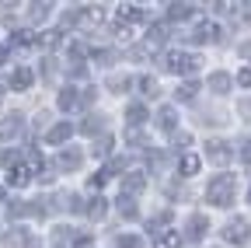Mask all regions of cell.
Listing matches in <instances>:
<instances>
[{
  "instance_id": "6da1fadb",
  "label": "cell",
  "mask_w": 251,
  "mask_h": 248,
  "mask_svg": "<svg viewBox=\"0 0 251 248\" xmlns=\"http://www.w3.org/2000/svg\"><path fill=\"white\" fill-rule=\"evenodd\" d=\"M206 199L213 206H230L234 203V175H216L206 189Z\"/></svg>"
},
{
  "instance_id": "7a4b0ae2",
  "label": "cell",
  "mask_w": 251,
  "mask_h": 248,
  "mask_svg": "<svg viewBox=\"0 0 251 248\" xmlns=\"http://www.w3.org/2000/svg\"><path fill=\"white\" fill-rule=\"evenodd\" d=\"M164 67L175 70V74H196L199 70V56H192V53H168Z\"/></svg>"
},
{
  "instance_id": "3957f363",
  "label": "cell",
  "mask_w": 251,
  "mask_h": 248,
  "mask_svg": "<svg viewBox=\"0 0 251 248\" xmlns=\"http://www.w3.org/2000/svg\"><path fill=\"white\" fill-rule=\"evenodd\" d=\"M224 238H227L230 245H244V241L251 238V231H248V224L241 220V217H234V220L224 227Z\"/></svg>"
},
{
  "instance_id": "277c9868",
  "label": "cell",
  "mask_w": 251,
  "mask_h": 248,
  "mask_svg": "<svg viewBox=\"0 0 251 248\" xmlns=\"http://www.w3.org/2000/svg\"><path fill=\"white\" fill-rule=\"evenodd\" d=\"M206 158H209L213 165H227V161H230V150H227L224 140H209V143H206Z\"/></svg>"
},
{
  "instance_id": "5b68a950",
  "label": "cell",
  "mask_w": 251,
  "mask_h": 248,
  "mask_svg": "<svg viewBox=\"0 0 251 248\" xmlns=\"http://www.w3.org/2000/svg\"><path fill=\"white\" fill-rule=\"evenodd\" d=\"M122 189H126V196H136V193L147 189V178H143L140 171H133V175H126V178H122Z\"/></svg>"
},
{
  "instance_id": "8992f818",
  "label": "cell",
  "mask_w": 251,
  "mask_h": 248,
  "mask_svg": "<svg viewBox=\"0 0 251 248\" xmlns=\"http://www.w3.org/2000/svg\"><path fill=\"white\" fill-rule=\"evenodd\" d=\"M192 39H196V42H216V39H220V28H216L213 21H202V25L196 28Z\"/></svg>"
},
{
  "instance_id": "52a82bcc",
  "label": "cell",
  "mask_w": 251,
  "mask_h": 248,
  "mask_svg": "<svg viewBox=\"0 0 251 248\" xmlns=\"http://www.w3.org/2000/svg\"><path fill=\"white\" fill-rule=\"evenodd\" d=\"M80 161H84V158H80L77 150H63L59 158H56V165H59L63 171H77V168H80Z\"/></svg>"
},
{
  "instance_id": "ba28073f",
  "label": "cell",
  "mask_w": 251,
  "mask_h": 248,
  "mask_svg": "<svg viewBox=\"0 0 251 248\" xmlns=\"http://www.w3.org/2000/svg\"><path fill=\"white\" fill-rule=\"evenodd\" d=\"M31 81H35V74H31V67H21L14 77H11V87L14 91H28L31 87Z\"/></svg>"
},
{
  "instance_id": "9c48e42d",
  "label": "cell",
  "mask_w": 251,
  "mask_h": 248,
  "mask_svg": "<svg viewBox=\"0 0 251 248\" xmlns=\"http://www.w3.org/2000/svg\"><path fill=\"white\" fill-rule=\"evenodd\" d=\"M209 91H216V95H227V91H230V74H224V70L213 74V77H209Z\"/></svg>"
},
{
  "instance_id": "30bf717a",
  "label": "cell",
  "mask_w": 251,
  "mask_h": 248,
  "mask_svg": "<svg viewBox=\"0 0 251 248\" xmlns=\"http://www.w3.org/2000/svg\"><path fill=\"white\" fill-rule=\"evenodd\" d=\"M206 231H209V220H206L202 213H196L192 220H188V238H202Z\"/></svg>"
},
{
  "instance_id": "8fae6325",
  "label": "cell",
  "mask_w": 251,
  "mask_h": 248,
  "mask_svg": "<svg viewBox=\"0 0 251 248\" xmlns=\"http://www.w3.org/2000/svg\"><path fill=\"white\" fill-rule=\"evenodd\" d=\"M70 133H74V126H70V122H59V126H52L49 130V143H63V140H70Z\"/></svg>"
},
{
  "instance_id": "7c38bea8",
  "label": "cell",
  "mask_w": 251,
  "mask_h": 248,
  "mask_svg": "<svg viewBox=\"0 0 251 248\" xmlns=\"http://www.w3.org/2000/svg\"><path fill=\"white\" fill-rule=\"evenodd\" d=\"M28 175H31V171H28L25 165H14V168H11V175H7V182L14 185V189H21V185H28Z\"/></svg>"
},
{
  "instance_id": "4fadbf2b",
  "label": "cell",
  "mask_w": 251,
  "mask_h": 248,
  "mask_svg": "<svg viewBox=\"0 0 251 248\" xmlns=\"http://www.w3.org/2000/svg\"><path fill=\"white\" fill-rule=\"evenodd\" d=\"M77 105H80V95L74 87H63L59 91V109H77Z\"/></svg>"
},
{
  "instance_id": "5bb4252c",
  "label": "cell",
  "mask_w": 251,
  "mask_h": 248,
  "mask_svg": "<svg viewBox=\"0 0 251 248\" xmlns=\"http://www.w3.org/2000/svg\"><path fill=\"white\" fill-rule=\"evenodd\" d=\"M168 18H171V21H185V18H192V4H171V7H168Z\"/></svg>"
},
{
  "instance_id": "9a60e30c",
  "label": "cell",
  "mask_w": 251,
  "mask_h": 248,
  "mask_svg": "<svg viewBox=\"0 0 251 248\" xmlns=\"http://www.w3.org/2000/svg\"><path fill=\"white\" fill-rule=\"evenodd\" d=\"M157 126H161V130H175V109L171 105H164L161 112H157Z\"/></svg>"
},
{
  "instance_id": "2e32d148",
  "label": "cell",
  "mask_w": 251,
  "mask_h": 248,
  "mask_svg": "<svg viewBox=\"0 0 251 248\" xmlns=\"http://www.w3.org/2000/svg\"><path fill=\"white\" fill-rule=\"evenodd\" d=\"M164 39H168V28H164V25H150V28H147V42L161 46Z\"/></svg>"
},
{
  "instance_id": "e0dca14e",
  "label": "cell",
  "mask_w": 251,
  "mask_h": 248,
  "mask_svg": "<svg viewBox=\"0 0 251 248\" xmlns=\"http://www.w3.org/2000/svg\"><path fill=\"white\" fill-rule=\"evenodd\" d=\"M140 18H143V11L136 4H122L119 7V21H140Z\"/></svg>"
},
{
  "instance_id": "ac0fdd59",
  "label": "cell",
  "mask_w": 251,
  "mask_h": 248,
  "mask_svg": "<svg viewBox=\"0 0 251 248\" xmlns=\"http://www.w3.org/2000/svg\"><path fill=\"white\" fill-rule=\"evenodd\" d=\"M14 133H18V115H11V119L0 122V140H11Z\"/></svg>"
},
{
  "instance_id": "d6986e66",
  "label": "cell",
  "mask_w": 251,
  "mask_h": 248,
  "mask_svg": "<svg viewBox=\"0 0 251 248\" xmlns=\"http://www.w3.org/2000/svg\"><path fill=\"white\" fill-rule=\"evenodd\" d=\"M105 210H108V206H105V199H101V196H94V199H91V206H87V217L101 220V217H105Z\"/></svg>"
},
{
  "instance_id": "ffe728a7",
  "label": "cell",
  "mask_w": 251,
  "mask_h": 248,
  "mask_svg": "<svg viewBox=\"0 0 251 248\" xmlns=\"http://www.w3.org/2000/svg\"><path fill=\"white\" fill-rule=\"evenodd\" d=\"M196 91H199V84H196V81H188V84H181V87L175 91V95H178L181 102H192V98H196Z\"/></svg>"
},
{
  "instance_id": "44dd1931",
  "label": "cell",
  "mask_w": 251,
  "mask_h": 248,
  "mask_svg": "<svg viewBox=\"0 0 251 248\" xmlns=\"http://www.w3.org/2000/svg\"><path fill=\"white\" fill-rule=\"evenodd\" d=\"M196 171H199V158H196V154L181 158V175H196Z\"/></svg>"
},
{
  "instance_id": "7402d4cb",
  "label": "cell",
  "mask_w": 251,
  "mask_h": 248,
  "mask_svg": "<svg viewBox=\"0 0 251 248\" xmlns=\"http://www.w3.org/2000/svg\"><path fill=\"white\" fill-rule=\"evenodd\" d=\"M140 87H143V95H147V98H157V95H161V91H157V81H153V77H140Z\"/></svg>"
},
{
  "instance_id": "603a6c76",
  "label": "cell",
  "mask_w": 251,
  "mask_h": 248,
  "mask_svg": "<svg viewBox=\"0 0 251 248\" xmlns=\"http://www.w3.org/2000/svg\"><path fill=\"white\" fill-rule=\"evenodd\" d=\"M157 248H178V231H168L157 238Z\"/></svg>"
},
{
  "instance_id": "cb8c5ba5",
  "label": "cell",
  "mask_w": 251,
  "mask_h": 248,
  "mask_svg": "<svg viewBox=\"0 0 251 248\" xmlns=\"http://www.w3.org/2000/svg\"><path fill=\"white\" fill-rule=\"evenodd\" d=\"M119 210H122V217H136V206L129 196H119Z\"/></svg>"
},
{
  "instance_id": "d4e9b609",
  "label": "cell",
  "mask_w": 251,
  "mask_h": 248,
  "mask_svg": "<svg viewBox=\"0 0 251 248\" xmlns=\"http://www.w3.org/2000/svg\"><path fill=\"white\" fill-rule=\"evenodd\" d=\"M119 248H147L136 234H126V238H119Z\"/></svg>"
},
{
  "instance_id": "484cf974",
  "label": "cell",
  "mask_w": 251,
  "mask_h": 248,
  "mask_svg": "<svg viewBox=\"0 0 251 248\" xmlns=\"http://www.w3.org/2000/svg\"><path fill=\"white\" fill-rule=\"evenodd\" d=\"M80 130H84L87 137H91V133H98V130H101V115H91V119L84 122V126H80Z\"/></svg>"
},
{
  "instance_id": "4316f807",
  "label": "cell",
  "mask_w": 251,
  "mask_h": 248,
  "mask_svg": "<svg viewBox=\"0 0 251 248\" xmlns=\"http://www.w3.org/2000/svg\"><path fill=\"white\" fill-rule=\"evenodd\" d=\"M143 119H147V109H143V105H133V109H129V122H133V126H140Z\"/></svg>"
},
{
  "instance_id": "83f0119b",
  "label": "cell",
  "mask_w": 251,
  "mask_h": 248,
  "mask_svg": "<svg viewBox=\"0 0 251 248\" xmlns=\"http://www.w3.org/2000/svg\"><path fill=\"white\" fill-rule=\"evenodd\" d=\"M28 14H31V21H42V18L49 14V4H31V11H28Z\"/></svg>"
},
{
  "instance_id": "f1b7e54d",
  "label": "cell",
  "mask_w": 251,
  "mask_h": 248,
  "mask_svg": "<svg viewBox=\"0 0 251 248\" xmlns=\"http://www.w3.org/2000/svg\"><path fill=\"white\" fill-rule=\"evenodd\" d=\"M80 21H87V25H91V21H101V11H98V7H84V11H80Z\"/></svg>"
},
{
  "instance_id": "f546056e",
  "label": "cell",
  "mask_w": 251,
  "mask_h": 248,
  "mask_svg": "<svg viewBox=\"0 0 251 248\" xmlns=\"http://www.w3.org/2000/svg\"><path fill=\"white\" fill-rule=\"evenodd\" d=\"M14 46H35V32H18L14 35Z\"/></svg>"
},
{
  "instance_id": "4dcf8cb0",
  "label": "cell",
  "mask_w": 251,
  "mask_h": 248,
  "mask_svg": "<svg viewBox=\"0 0 251 248\" xmlns=\"http://www.w3.org/2000/svg\"><path fill=\"white\" fill-rule=\"evenodd\" d=\"M105 178H108V171H98V175H91V178H87V189H101V185H105Z\"/></svg>"
},
{
  "instance_id": "1f68e13d",
  "label": "cell",
  "mask_w": 251,
  "mask_h": 248,
  "mask_svg": "<svg viewBox=\"0 0 251 248\" xmlns=\"http://www.w3.org/2000/svg\"><path fill=\"white\" fill-rule=\"evenodd\" d=\"M108 87H112V91H119V95H122V91L129 87V77H112V81H108Z\"/></svg>"
},
{
  "instance_id": "d6a6232c",
  "label": "cell",
  "mask_w": 251,
  "mask_h": 248,
  "mask_svg": "<svg viewBox=\"0 0 251 248\" xmlns=\"http://www.w3.org/2000/svg\"><path fill=\"white\" fill-rule=\"evenodd\" d=\"M108 150H112V137H101V140H98V147H94V154H101V158H105Z\"/></svg>"
},
{
  "instance_id": "836d02e7",
  "label": "cell",
  "mask_w": 251,
  "mask_h": 248,
  "mask_svg": "<svg viewBox=\"0 0 251 248\" xmlns=\"http://www.w3.org/2000/svg\"><path fill=\"white\" fill-rule=\"evenodd\" d=\"M28 165H31V171H42V168H46V158H42V154H31Z\"/></svg>"
},
{
  "instance_id": "e575fe53",
  "label": "cell",
  "mask_w": 251,
  "mask_h": 248,
  "mask_svg": "<svg viewBox=\"0 0 251 248\" xmlns=\"http://www.w3.org/2000/svg\"><path fill=\"white\" fill-rule=\"evenodd\" d=\"M241 161H248V165H251V140H244V143H241Z\"/></svg>"
},
{
  "instance_id": "d590c367",
  "label": "cell",
  "mask_w": 251,
  "mask_h": 248,
  "mask_svg": "<svg viewBox=\"0 0 251 248\" xmlns=\"http://www.w3.org/2000/svg\"><path fill=\"white\" fill-rule=\"evenodd\" d=\"M188 143H192V137H188V133H175V147H188Z\"/></svg>"
},
{
  "instance_id": "8d00e7d4",
  "label": "cell",
  "mask_w": 251,
  "mask_h": 248,
  "mask_svg": "<svg viewBox=\"0 0 251 248\" xmlns=\"http://www.w3.org/2000/svg\"><path fill=\"white\" fill-rule=\"evenodd\" d=\"M0 161H4V165H14V161H18V150H4V154H0Z\"/></svg>"
},
{
  "instance_id": "74e56055",
  "label": "cell",
  "mask_w": 251,
  "mask_h": 248,
  "mask_svg": "<svg viewBox=\"0 0 251 248\" xmlns=\"http://www.w3.org/2000/svg\"><path fill=\"white\" fill-rule=\"evenodd\" d=\"M42 42H46V46H59V32H46Z\"/></svg>"
},
{
  "instance_id": "f35d334b",
  "label": "cell",
  "mask_w": 251,
  "mask_h": 248,
  "mask_svg": "<svg viewBox=\"0 0 251 248\" xmlns=\"http://www.w3.org/2000/svg\"><path fill=\"white\" fill-rule=\"evenodd\" d=\"M237 81H241L244 87H251V70H241V77H237Z\"/></svg>"
},
{
  "instance_id": "ab89813d",
  "label": "cell",
  "mask_w": 251,
  "mask_h": 248,
  "mask_svg": "<svg viewBox=\"0 0 251 248\" xmlns=\"http://www.w3.org/2000/svg\"><path fill=\"white\" fill-rule=\"evenodd\" d=\"M77 248H91V238L84 234V238H77Z\"/></svg>"
},
{
  "instance_id": "60d3db41",
  "label": "cell",
  "mask_w": 251,
  "mask_h": 248,
  "mask_svg": "<svg viewBox=\"0 0 251 248\" xmlns=\"http://www.w3.org/2000/svg\"><path fill=\"white\" fill-rule=\"evenodd\" d=\"M241 56H244V59H251V42H244V46H241Z\"/></svg>"
},
{
  "instance_id": "b9f144b4",
  "label": "cell",
  "mask_w": 251,
  "mask_h": 248,
  "mask_svg": "<svg viewBox=\"0 0 251 248\" xmlns=\"http://www.w3.org/2000/svg\"><path fill=\"white\" fill-rule=\"evenodd\" d=\"M25 248H39V241L35 238H25Z\"/></svg>"
},
{
  "instance_id": "7bdbcfd3",
  "label": "cell",
  "mask_w": 251,
  "mask_h": 248,
  "mask_svg": "<svg viewBox=\"0 0 251 248\" xmlns=\"http://www.w3.org/2000/svg\"><path fill=\"white\" fill-rule=\"evenodd\" d=\"M7 53H11L7 46H0V63H4V59H7Z\"/></svg>"
},
{
  "instance_id": "ee69618b",
  "label": "cell",
  "mask_w": 251,
  "mask_h": 248,
  "mask_svg": "<svg viewBox=\"0 0 251 248\" xmlns=\"http://www.w3.org/2000/svg\"><path fill=\"white\" fill-rule=\"evenodd\" d=\"M0 203H4V189H0Z\"/></svg>"
},
{
  "instance_id": "f6af8a7d",
  "label": "cell",
  "mask_w": 251,
  "mask_h": 248,
  "mask_svg": "<svg viewBox=\"0 0 251 248\" xmlns=\"http://www.w3.org/2000/svg\"><path fill=\"white\" fill-rule=\"evenodd\" d=\"M248 199H251V189H248Z\"/></svg>"
}]
</instances>
